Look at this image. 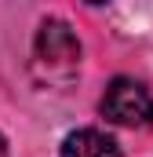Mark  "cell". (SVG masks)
Here are the masks:
<instances>
[{"mask_svg": "<svg viewBox=\"0 0 153 157\" xmlns=\"http://www.w3.org/2000/svg\"><path fill=\"white\" fill-rule=\"evenodd\" d=\"M76 66H80V40H76V33L66 22L47 18L37 29V40H33V73L40 77V84L66 88L76 77Z\"/></svg>", "mask_w": 153, "mask_h": 157, "instance_id": "6da1fadb", "label": "cell"}, {"mask_svg": "<svg viewBox=\"0 0 153 157\" xmlns=\"http://www.w3.org/2000/svg\"><path fill=\"white\" fill-rule=\"evenodd\" d=\"M102 117L113 121V124H124V128H150L153 124V95L139 80L117 77L102 95Z\"/></svg>", "mask_w": 153, "mask_h": 157, "instance_id": "7a4b0ae2", "label": "cell"}, {"mask_svg": "<svg viewBox=\"0 0 153 157\" xmlns=\"http://www.w3.org/2000/svg\"><path fill=\"white\" fill-rule=\"evenodd\" d=\"M62 157H120V146L99 128H80L66 135Z\"/></svg>", "mask_w": 153, "mask_h": 157, "instance_id": "3957f363", "label": "cell"}, {"mask_svg": "<svg viewBox=\"0 0 153 157\" xmlns=\"http://www.w3.org/2000/svg\"><path fill=\"white\" fill-rule=\"evenodd\" d=\"M0 157H7V143H4V135H0Z\"/></svg>", "mask_w": 153, "mask_h": 157, "instance_id": "277c9868", "label": "cell"}, {"mask_svg": "<svg viewBox=\"0 0 153 157\" xmlns=\"http://www.w3.org/2000/svg\"><path fill=\"white\" fill-rule=\"evenodd\" d=\"M88 4H106V0H88Z\"/></svg>", "mask_w": 153, "mask_h": 157, "instance_id": "5b68a950", "label": "cell"}]
</instances>
